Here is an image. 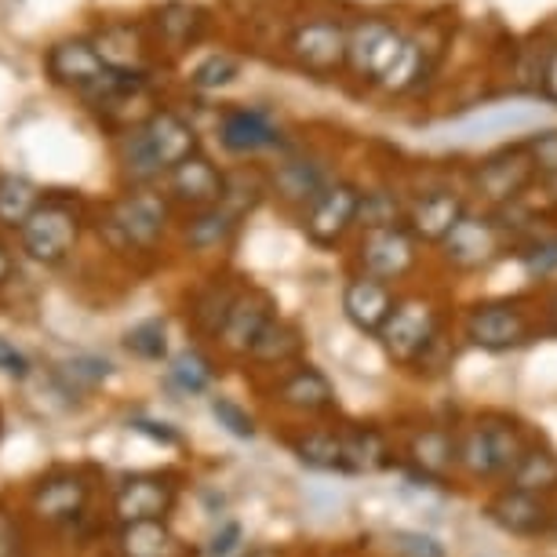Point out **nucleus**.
Here are the masks:
<instances>
[{"instance_id":"nucleus-37","label":"nucleus","mask_w":557,"mask_h":557,"mask_svg":"<svg viewBox=\"0 0 557 557\" xmlns=\"http://www.w3.org/2000/svg\"><path fill=\"white\" fill-rule=\"evenodd\" d=\"M481 426H485L492 462H496V478L510 474V470L518 467V459L524 456V441L518 434V426L507 423V419H481Z\"/></svg>"},{"instance_id":"nucleus-47","label":"nucleus","mask_w":557,"mask_h":557,"mask_svg":"<svg viewBox=\"0 0 557 557\" xmlns=\"http://www.w3.org/2000/svg\"><path fill=\"white\" fill-rule=\"evenodd\" d=\"M240 540H245V529H240L237 521H226V524H219V529L212 532L205 554L208 557H234L240 550Z\"/></svg>"},{"instance_id":"nucleus-45","label":"nucleus","mask_w":557,"mask_h":557,"mask_svg":"<svg viewBox=\"0 0 557 557\" xmlns=\"http://www.w3.org/2000/svg\"><path fill=\"white\" fill-rule=\"evenodd\" d=\"M524 270H529L532 277H546L550 270H557V237L532 240V248L524 251Z\"/></svg>"},{"instance_id":"nucleus-28","label":"nucleus","mask_w":557,"mask_h":557,"mask_svg":"<svg viewBox=\"0 0 557 557\" xmlns=\"http://www.w3.org/2000/svg\"><path fill=\"white\" fill-rule=\"evenodd\" d=\"M343 451H346V474H372V470L391 467V445L380 430L354 426L343 430Z\"/></svg>"},{"instance_id":"nucleus-31","label":"nucleus","mask_w":557,"mask_h":557,"mask_svg":"<svg viewBox=\"0 0 557 557\" xmlns=\"http://www.w3.org/2000/svg\"><path fill=\"white\" fill-rule=\"evenodd\" d=\"M302 354V335L292 329L288 321H277L273 318L267 329H262V335L256 339V346L248 350V361L256 364H270V368H281L288 361H296V357Z\"/></svg>"},{"instance_id":"nucleus-11","label":"nucleus","mask_w":557,"mask_h":557,"mask_svg":"<svg viewBox=\"0 0 557 557\" xmlns=\"http://www.w3.org/2000/svg\"><path fill=\"white\" fill-rule=\"evenodd\" d=\"M292 59L310 73H335L346 66V26L332 18H310L292 29L288 37Z\"/></svg>"},{"instance_id":"nucleus-44","label":"nucleus","mask_w":557,"mask_h":557,"mask_svg":"<svg viewBox=\"0 0 557 557\" xmlns=\"http://www.w3.org/2000/svg\"><path fill=\"white\" fill-rule=\"evenodd\" d=\"M391 546L401 557H445V546L437 540H430L423 532H394Z\"/></svg>"},{"instance_id":"nucleus-52","label":"nucleus","mask_w":557,"mask_h":557,"mask_svg":"<svg viewBox=\"0 0 557 557\" xmlns=\"http://www.w3.org/2000/svg\"><path fill=\"white\" fill-rule=\"evenodd\" d=\"M550 321H554V332H557V296L550 299Z\"/></svg>"},{"instance_id":"nucleus-6","label":"nucleus","mask_w":557,"mask_h":557,"mask_svg":"<svg viewBox=\"0 0 557 557\" xmlns=\"http://www.w3.org/2000/svg\"><path fill=\"white\" fill-rule=\"evenodd\" d=\"M416 248H419V240L408 234L405 223L375 226V230H364L361 245H357V262H361V273L391 285V281H405L408 273L416 270V262H419Z\"/></svg>"},{"instance_id":"nucleus-41","label":"nucleus","mask_w":557,"mask_h":557,"mask_svg":"<svg viewBox=\"0 0 557 557\" xmlns=\"http://www.w3.org/2000/svg\"><path fill=\"white\" fill-rule=\"evenodd\" d=\"M128 350L135 357H143V361H161L168 354V332H164V321H143L135 324L128 332Z\"/></svg>"},{"instance_id":"nucleus-33","label":"nucleus","mask_w":557,"mask_h":557,"mask_svg":"<svg viewBox=\"0 0 557 557\" xmlns=\"http://www.w3.org/2000/svg\"><path fill=\"white\" fill-rule=\"evenodd\" d=\"M40 201L45 197H40V190L26 175H0V223L4 226L18 230L37 212Z\"/></svg>"},{"instance_id":"nucleus-51","label":"nucleus","mask_w":557,"mask_h":557,"mask_svg":"<svg viewBox=\"0 0 557 557\" xmlns=\"http://www.w3.org/2000/svg\"><path fill=\"white\" fill-rule=\"evenodd\" d=\"M12 270H15V259H12V248H8V240L0 237V288L12 281Z\"/></svg>"},{"instance_id":"nucleus-49","label":"nucleus","mask_w":557,"mask_h":557,"mask_svg":"<svg viewBox=\"0 0 557 557\" xmlns=\"http://www.w3.org/2000/svg\"><path fill=\"white\" fill-rule=\"evenodd\" d=\"M139 434H150L153 441H164V445H178V434L168 423H153V419H135L132 423Z\"/></svg>"},{"instance_id":"nucleus-30","label":"nucleus","mask_w":557,"mask_h":557,"mask_svg":"<svg viewBox=\"0 0 557 557\" xmlns=\"http://www.w3.org/2000/svg\"><path fill=\"white\" fill-rule=\"evenodd\" d=\"M412 462L426 478H445L456 467V437L445 426H426L412 437Z\"/></svg>"},{"instance_id":"nucleus-15","label":"nucleus","mask_w":557,"mask_h":557,"mask_svg":"<svg viewBox=\"0 0 557 557\" xmlns=\"http://www.w3.org/2000/svg\"><path fill=\"white\" fill-rule=\"evenodd\" d=\"M462 215H467V201H462V194H456L451 186H437V190L419 194L412 205H405V230L416 240L441 245L445 234L459 223Z\"/></svg>"},{"instance_id":"nucleus-32","label":"nucleus","mask_w":557,"mask_h":557,"mask_svg":"<svg viewBox=\"0 0 557 557\" xmlns=\"http://www.w3.org/2000/svg\"><path fill=\"white\" fill-rule=\"evenodd\" d=\"M510 488L529 492V496H550V492H557V456L540 448H524L518 467L510 470Z\"/></svg>"},{"instance_id":"nucleus-2","label":"nucleus","mask_w":557,"mask_h":557,"mask_svg":"<svg viewBox=\"0 0 557 557\" xmlns=\"http://www.w3.org/2000/svg\"><path fill=\"white\" fill-rule=\"evenodd\" d=\"M172 223V205L153 190H132L117 197L99 219V234L117 251H153Z\"/></svg>"},{"instance_id":"nucleus-18","label":"nucleus","mask_w":557,"mask_h":557,"mask_svg":"<svg viewBox=\"0 0 557 557\" xmlns=\"http://www.w3.org/2000/svg\"><path fill=\"white\" fill-rule=\"evenodd\" d=\"M223 186H226V175L219 172V168L208 161L205 153L186 157L183 164H175L172 172H168V190H172V201L194 208V212H201V208H212V205L223 201Z\"/></svg>"},{"instance_id":"nucleus-35","label":"nucleus","mask_w":557,"mask_h":557,"mask_svg":"<svg viewBox=\"0 0 557 557\" xmlns=\"http://www.w3.org/2000/svg\"><path fill=\"white\" fill-rule=\"evenodd\" d=\"M456 467L470 478H496V462H492V448L481 419L456 437Z\"/></svg>"},{"instance_id":"nucleus-5","label":"nucleus","mask_w":557,"mask_h":557,"mask_svg":"<svg viewBox=\"0 0 557 557\" xmlns=\"http://www.w3.org/2000/svg\"><path fill=\"white\" fill-rule=\"evenodd\" d=\"M48 73L62 88L77 91L88 107L110 88V81L117 77V70H110L107 62L99 59L91 40H59V45L48 51Z\"/></svg>"},{"instance_id":"nucleus-36","label":"nucleus","mask_w":557,"mask_h":557,"mask_svg":"<svg viewBox=\"0 0 557 557\" xmlns=\"http://www.w3.org/2000/svg\"><path fill=\"white\" fill-rule=\"evenodd\" d=\"M168 380H172L175 391L183 394H205L208 386L215 380V364L208 361L201 350H183L172 357V364H168Z\"/></svg>"},{"instance_id":"nucleus-12","label":"nucleus","mask_w":557,"mask_h":557,"mask_svg":"<svg viewBox=\"0 0 557 557\" xmlns=\"http://www.w3.org/2000/svg\"><path fill=\"white\" fill-rule=\"evenodd\" d=\"M270 321H273V302L267 292H259V288L237 292V299L230 302L226 318L215 332V343L223 346V354L230 357H248V350L256 346V339Z\"/></svg>"},{"instance_id":"nucleus-19","label":"nucleus","mask_w":557,"mask_h":557,"mask_svg":"<svg viewBox=\"0 0 557 557\" xmlns=\"http://www.w3.org/2000/svg\"><path fill=\"white\" fill-rule=\"evenodd\" d=\"M394 302H397L394 288L383 285V281H375V277H368V273H357V277L346 281V288H343L346 321L364 335H380L386 318H391Z\"/></svg>"},{"instance_id":"nucleus-9","label":"nucleus","mask_w":557,"mask_h":557,"mask_svg":"<svg viewBox=\"0 0 557 557\" xmlns=\"http://www.w3.org/2000/svg\"><path fill=\"white\" fill-rule=\"evenodd\" d=\"M357 205H361V190L354 183H329L307 205L302 230L318 248H335L357 223Z\"/></svg>"},{"instance_id":"nucleus-20","label":"nucleus","mask_w":557,"mask_h":557,"mask_svg":"<svg viewBox=\"0 0 557 557\" xmlns=\"http://www.w3.org/2000/svg\"><path fill=\"white\" fill-rule=\"evenodd\" d=\"M273 401L299 416H321V412H329V408H335V386L329 383V375H324L321 368L299 364L277 380Z\"/></svg>"},{"instance_id":"nucleus-14","label":"nucleus","mask_w":557,"mask_h":557,"mask_svg":"<svg viewBox=\"0 0 557 557\" xmlns=\"http://www.w3.org/2000/svg\"><path fill=\"white\" fill-rule=\"evenodd\" d=\"M532 321L518 302H485L467 318V339L481 350H510L529 339Z\"/></svg>"},{"instance_id":"nucleus-8","label":"nucleus","mask_w":557,"mask_h":557,"mask_svg":"<svg viewBox=\"0 0 557 557\" xmlns=\"http://www.w3.org/2000/svg\"><path fill=\"white\" fill-rule=\"evenodd\" d=\"M503 240L507 234L492 215H462L456 226L441 240V256L456 270H485L503 256Z\"/></svg>"},{"instance_id":"nucleus-3","label":"nucleus","mask_w":557,"mask_h":557,"mask_svg":"<svg viewBox=\"0 0 557 557\" xmlns=\"http://www.w3.org/2000/svg\"><path fill=\"white\" fill-rule=\"evenodd\" d=\"M18 240L40 267H59L81 240V208L66 197H45L37 212L18 226Z\"/></svg>"},{"instance_id":"nucleus-27","label":"nucleus","mask_w":557,"mask_h":557,"mask_svg":"<svg viewBox=\"0 0 557 557\" xmlns=\"http://www.w3.org/2000/svg\"><path fill=\"white\" fill-rule=\"evenodd\" d=\"M434 55H437V48H430L423 37H405V45L397 51L394 66L386 70V77L380 81V88L394 91V96L416 88V84L430 73V66H434Z\"/></svg>"},{"instance_id":"nucleus-22","label":"nucleus","mask_w":557,"mask_h":557,"mask_svg":"<svg viewBox=\"0 0 557 557\" xmlns=\"http://www.w3.org/2000/svg\"><path fill=\"white\" fill-rule=\"evenodd\" d=\"M324 186H329V172L318 157H288L270 175V190L288 205H310Z\"/></svg>"},{"instance_id":"nucleus-34","label":"nucleus","mask_w":557,"mask_h":557,"mask_svg":"<svg viewBox=\"0 0 557 557\" xmlns=\"http://www.w3.org/2000/svg\"><path fill=\"white\" fill-rule=\"evenodd\" d=\"M234 299H237V288H226V285H219V281L205 285L190 299V321H194V329L201 332V335H212V339H215L219 324H223L230 302H234Z\"/></svg>"},{"instance_id":"nucleus-1","label":"nucleus","mask_w":557,"mask_h":557,"mask_svg":"<svg viewBox=\"0 0 557 557\" xmlns=\"http://www.w3.org/2000/svg\"><path fill=\"white\" fill-rule=\"evenodd\" d=\"M197 128L186 117H178L175 110H153L150 117L135 128L124 132L117 146V161L124 178L132 183H153L172 172L175 164H183L186 157L197 153Z\"/></svg>"},{"instance_id":"nucleus-25","label":"nucleus","mask_w":557,"mask_h":557,"mask_svg":"<svg viewBox=\"0 0 557 557\" xmlns=\"http://www.w3.org/2000/svg\"><path fill=\"white\" fill-rule=\"evenodd\" d=\"M237 226H240V215L230 212L226 205H212V208H201V212H194L186 219L183 240H186V248L197 251V256H208V251L226 248L230 240H234Z\"/></svg>"},{"instance_id":"nucleus-13","label":"nucleus","mask_w":557,"mask_h":557,"mask_svg":"<svg viewBox=\"0 0 557 557\" xmlns=\"http://www.w3.org/2000/svg\"><path fill=\"white\" fill-rule=\"evenodd\" d=\"M532 178H535L532 157L524 150V143H518V146H507V150L492 153L488 161H481V168L474 172V186L485 194V201L510 205L529 190Z\"/></svg>"},{"instance_id":"nucleus-7","label":"nucleus","mask_w":557,"mask_h":557,"mask_svg":"<svg viewBox=\"0 0 557 557\" xmlns=\"http://www.w3.org/2000/svg\"><path fill=\"white\" fill-rule=\"evenodd\" d=\"M405 45V34L383 18H361L354 29H346V66L361 81L380 84L386 70L394 66L397 51Z\"/></svg>"},{"instance_id":"nucleus-53","label":"nucleus","mask_w":557,"mask_h":557,"mask_svg":"<svg viewBox=\"0 0 557 557\" xmlns=\"http://www.w3.org/2000/svg\"><path fill=\"white\" fill-rule=\"evenodd\" d=\"M240 557H267V554H240Z\"/></svg>"},{"instance_id":"nucleus-38","label":"nucleus","mask_w":557,"mask_h":557,"mask_svg":"<svg viewBox=\"0 0 557 557\" xmlns=\"http://www.w3.org/2000/svg\"><path fill=\"white\" fill-rule=\"evenodd\" d=\"M405 223V205L401 197L391 190H368L357 205V226L375 230V226H401Z\"/></svg>"},{"instance_id":"nucleus-40","label":"nucleus","mask_w":557,"mask_h":557,"mask_svg":"<svg viewBox=\"0 0 557 557\" xmlns=\"http://www.w3.org/2000/svg\"><path fill=\"white\" fill-rule=\"evenodd\" d=\"M237 70H240V59H237V55H230V51H212L208 59L197 62V70H194V88H201V91L226 88V84L237 77Z\"/></svg>"},{"instance_id":"nucleus-21","label":"nucleus","mask_w":557,"mask_h":557,"mask_svg":"<svg viewBox=\"0 0 557 557\" xmlns=\"http://www.w3.org/2000/svg\"><path fill=\"white\" fill-rule=\"evenodd\" d=\"M153 29H157V45L178 55V51L194 48L205 37L208 12L201 4H190V0H168V4L157 8Z\"/></svg>"},{"instance_id":"nucleus-39","label":"nucleus","mask_w":557,"mask_h":557,"mask_svg":"<svg viewBox=\"0 0 557 557\" xmlns=\"http://www.w3.org/2000/svg\"><path fill=\"white\" fill-rule=\"evenodd\" d=\"M262 194H267V178L256 175V172H234L226 175V186H223V201L230 212L245 219L251 208L262 201Z\"/></svg>"},{"instance_id":"nucleus-46","label":"nucleus","mask_w":557,"mask_h":557,"mask_svg":"<svg viewBox=\"0 0 557 557\" xmlns=\"http://www.w3.org/2000/svg\"><path fill=\"white\" fill-rule=\"evenodd\" d=\"M29 372H34V361L26 357V350H18L12 339L0 335V375L23 383V380H29Z\"/></svg>"},{"instance_id":"nucleus-24","label":"nucleus","mask_w":557,"mask_h":557,"mask_svg":"<svg viewBox=\"0 0 557 557\" xmlns=\"http://www.w3.org/2000/svg\"><path fill=\"white\" fill-rule=\"evenodd\" d=\"M488 518L507 532H518V535H535L550 524V510L540 496H529V492H499L496 499L488 503Z\"/></svg>"},{"instance_id":"nucleus-50","label":"nucleus","mask_w":557,"mask_h":557,"mask_svg":"<svg viewBox=\"0 0 557 557\" xmlns=\"http://www.w3.org/2000/svg\"><path fill=\"white\" fill-rule=\"evenodd\" d=\"M18 550V529L8 513H0V557H15Z\"/></svg>"},{"instance_id":"nucleus-43","label":"nucleus","mask_w":557,"mask_h":557,"mask_svg":"<svg viewBox=\"0 0 557 557\" xmlns=\"http://www.w3.org/2000/svg\"><path fill=\"white\" fill-rule=\"evenodd\" d=\"M524 150L532 157L535 175L557 178V132H540L532 139H524Z\"/></svg>"},{"instance_id":"nucleus-4","label":"nucleus","mask_w":557,"mask_h":557,"mask_svg":"<svg viewBox=\"0 0 557 557\" xmlns=\"http://www.w3.org/2000/svg\"><path fill=\"white\" fill-rule=\"evenodd\" d=\"M441 335V310L423 296L397 299L391 318L380 329V343L386 357H394L397 364H419L426 357L430 346Z\"/></svg>"},{"instance_id":"nucleus-17","label":"nucleus","mask_w":557,"mask_h":557,"mask_svg":"<svg viewBox=\"0 0 557 557\" xmlns=\"http://www.w3.org/2000/svg\"><path fill=\"white\" fill-rule=\"evenodd\" d=\"M219 143L226 146L230 153H259V150H273V146L285 143V132L281 124L270 117L267 110L259 107H234L223 113L219 121Z\"/></svg>"},{"instance_id":"nucleus-29","label":"nucleus","mask_w":557,"mask_h":557,"mask_svg":"<svg viewBox=\"0 0 557 557\" xmlns=\"http://www.w3.org/2000/svg\"><path fill=\"white\" fill-rule=\"evenodd\" d=\"M292 448H296L299 462H307L313 470H339V474H346L343 430H324V426L302 430V434L292 441Z\"/></svg>"},{"instance_id":"nucleus-48","label":"nucleus","mask_w":557,"mask_h":557,"mask_svg":"<svg viewBox=\"0 0 557 557\" xmlns=\"http://www.w3.org/2000/svg\"><path fill=\"white\" fill-rule=\"evenodd\" d=\"M540 91L550 102H557V45L546 51V59H543V70H540Z\"/></svg>"},{"instance_id":"nucleus-10","label":"nucleus","mask_w":557,"mask_h":557,"mask_svg":"<svg viewBox=\"0 0 557 557\" xmlns=\"http://www.w3.org/2000/svg\"><path fill=\"white\" fill-rule=\"evenodd\" d=\"M178 499V488L172 478L161 474H135L124 478L113 492V518L117 524L135 521H164Z\"/></svg>"},{"instance_id":"nucleus-26","label":"nucleus","mask_w":557,"mask_h":557,"mask_svg":"<svg viewBox=\"0 0 557 557\" xmlns=\"http://www.w3.org/2000/svg\"><path fill=\"white\" fill-rule=\"evenodd\" d=\"M117 557H183V543L168 521H135L117 529Z\"/></svg>"},{"instance_id":"nucleus-42","label":"nucleus","mask_w":557,"mask_h":557,"mask_svg":"<svg viewBox=\"0 0 557 557\" xmlns=\"http://www.w3.org/2000/svg\"><path fill=\"white\" fill-rule=\"evenodd\" d=\"M212 416H215V423L226 430V434H234L240 441L256 437V419H251L240 405L230 401V397H212Z\"/></svg>"},{"instance_id":"nucleus-16","label":"nucleus","mask_w":557,"mask_h":557,"mask_svg":"<svg viewBox=\"0 0 557 557\" xmlns=\"http://www.w3.org/2000/svg\"><path fill=\"white\" fill-rule=\"evenodd\" d=\"M88 499H91V485L77 474H59V478H48L29 492V513L45 524H70L77 521L84 510H88Z\"/></svg>"},{"instance_id":"nucleus-23","label":"nucleus","mask_w":557,"mask_h":557,"mask_svg":"<svg viewBox=\"0 0 557 557\" xmlns=\"http://www.w3.org/2000/svg\"><path fill=\"white\" fill-rule=\"evenodd\" d=\"M91 48L99 51V59L117 73H146V37L139 26L132 23H113L102 26L91 37Z\"/></svg>"}]
</instances>
